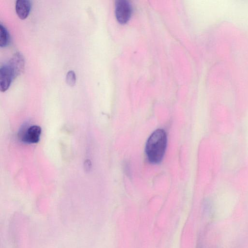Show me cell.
Returning a JSON list of instances; mask_svg holds the SVG:
<instances>
[{
	"label": "cell",
	"mask_w": 248,
	"mask_h": 248,
	"mask_svg": "<svg viewBox=\"0 0 248 248\" xmlns=\"http://www.w3.org/2000/svg\"><path fill=\"white\" fill-rule=\"evenodd\" d=\"M15 77L6 64L0 68V90L1 92L7 91Z\"/></svg>",
	"instance_id": "5b68a950"
},
{
	"label": "cell",
	"mask_w": 248,
	"mask_h": 248,
	"mask_svg": "<svg viewBox=\"0 0 248 248\" xmlns=\"http://www.w3.org/2000/svg\"><path fill=\"white\" fill-rule=\"evenodd\" d=\"M85 168L86 170H89L91 168V163L89 160H86L85 162Z\"/></svg>",
	"instance_id": "9c48e42d"
},
{
	"label": "cell",
	"mask_w": 248,
	"mask_h": 248,
	"mask_svg": "<svg viewBox=\"0 0 248 248\" xmlns=\"http://www.w3.org/2000/svg\"><path fill=\"white\" fill-rule=\"evenodd\" d=\"M41 128L38 125H33L27 128L19 134L21 140L28 143H36L40 140Z\"/></svg>",
	"instance_id": "3957f363"
},
{
	"label": "cell",
	"mask_w": 248,
	"mask_h": 248,
	"mask_svg": "<svg viewBox=\"0 0 248 248\" xmlns=\"http://www.w3.org/2000/svg\"><path fill=\"white\" fill-rule=\"evenodd\" d=\"M13 72L15 78L22 74L25 68V59L23 55L19 52L14 54L7 63Z\"/></svg>",
	"instance_id": "277c9868"
},
{
	"label": "cell",
	"mask_w": 248,
	"mask_h": 248,
	"mask_svg": "<svg viewBox=\"0 0 248 248\" xmlns=\"http://www.w3.org/2000/svg\"><path fill=\"white\" fill-rule=\"evenodd\" d=\"M10 35L6 28L1 23L0 24V46L5 47L10 42Z\"/></svg>",
	"instance_id": "52a82bcc"
},
{
	"label": "cell",
	"mask_w": 248,
	"mask_h": 248,
	"mask_svg": "<svg viewBox=\"0 0 248 248\" xmlns=\"http://www.w3.org/2000/svg\"><path fill=\"white\" fill-rule=\"evenodd\" d=\"M167 143V135L163 129H156L151 135L145 146V153L150 163L158 164L162 161Z\"/></svg>",
	"instance_id": "6da1fadb"
},
{
	"label": "cell",
	"mask_w": 248,
	"mask_h": 248,
	"mask_svg": "<svg viewBox=\"0 0 248 248\" xmlns=\"http://www.w3.org/2000/svg\"><path fill=\"white\" fill-rule=\"evenodd\" d=\"M31 3L29 0H17L16 2L15 9L17 16L21 19L26 18L29 16Z\"/></svg>",
	"instance_id": "8992f818"
},
{
	"label": "cell",
	"mask_w": 248,
	"mask_h": 248,
	"mask_svg": "<svg viewBox=\"0 0 248 248\" xmlns=\"http://www.w3.org/2000/svg\"><path fill=\"white\" fill-rule=\"evenodd\" d=\"M132 11L131 5L127 0H118L116 1L115 16L120 23H126L131 17Z\"/></svg>",
	"instance_id": "7a4b0ae2"
},
{
	"label": "cell",
	"mask_w": 248,
	"mask_h": 248,
	"mask_svg": "<svg viewBox=\"0 0 248 248\" xmlns=\"http://www.w3.org/2000/svg\"><path fill=\"white\" fill-rule=\"evenodd\" d=\"M76 82V76L75 72L69 71L66 76V82L70 86H74Z\"/></svg>",
	"instance_id": "ba28073f"
}]
</instances>
